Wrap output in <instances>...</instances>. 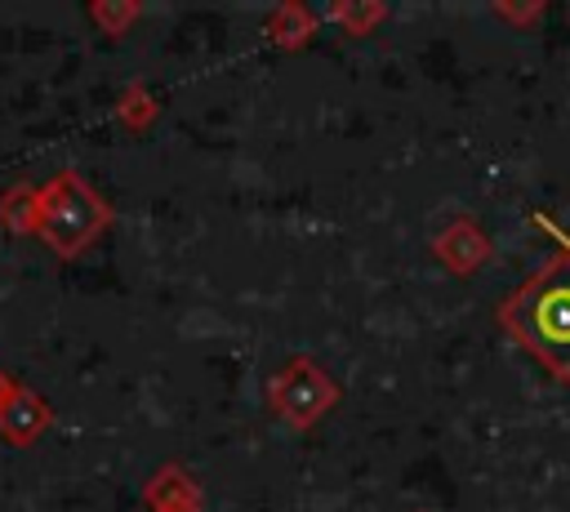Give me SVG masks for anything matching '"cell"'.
Returning a JSON list of instances; mask_svg holds the SVG:
<instances>
[{
  "instance_id": "6da1fadb",
  "label": "cell",
  "mask_w": 570,
  "mask_h": 512,
  "mask_svg": "<svg viewBox=\"0 0 570 512\" xmlns=\"http://www.w3.org/2000/svg\"><path fill=\"white\" fill-rule=\"evenodd\" d=\"M508 329L557 374H570V254H557L503 307Z\"/></svg>"
}]
</instances>
